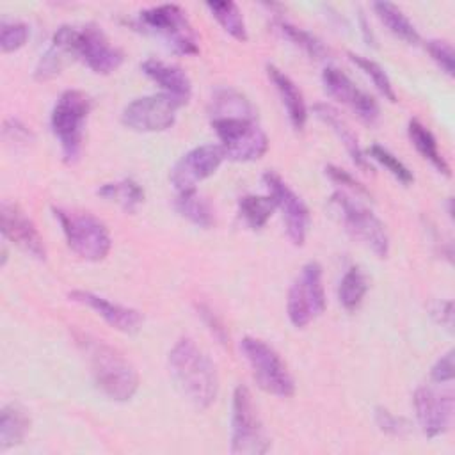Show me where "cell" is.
<instances>
[{"instance_id": "cell-1", "label": "cell", "mask_w": 455, "mask_h": 455, "mask_svg": "<svg viewBox=\"0 0 455 455\" xmlns=\"http://www.w3.org/2000/svg\"><path fill=\"white\" fill-rule=\"evenodd\" d=\"M169 373L181 396L196 409H208L219 395V373L208 354L190 338H180L167 357Z\"/></svg>"}, {"instance_id": "cell-2", "label": "cell", "mask_w": 455, "mask_h": 455, "mask_svg": "<svg viewBox=\"0 0 455 455\" xmlns=\"http://www.w3.org/2000/svg\"><path fill=\"white\" fill-rule=\"evenodd\" d=\"M75 341L84 352L96 387L114 402H128L139 389L135 366L114 347L91 334L75 331Z\"/></svg>"}, {"instance_id": "cell-3", "label": "cell", "mask_w": 455, "mask_h": 455, "mask_svg": "<svg viewBox=\"0 0 455 455\" xmlns=\"http://www.w3.org/2000/svg\"><path fill=\"white\" fill-rule=\"evenodd\" d=\"M91 108H92L91 96L78 89L64 91L53 105V110L50 116L52 133L55 135L60 146L62 160L69 165L80 160L85 123L91 114Z\"/></svg>"}, {"instance_id": "cell-4", "label": "cell", "mask_w": 455, "mask_h": 455, "mask_svg": "<svg viewBox=\"0 0 455 455\" xmlns=\"http://www.w3.org/2000/svg\"><path fill=\"white\" fill-rule=\"evenodd\" d=\"M133 27L162 39L178 55H197L199 41L185 11L176 4H162L142 9Z\"/></svg>"}, {"instance_id": "cell-5", "label": "cell", "mask_w": 455, "mask_h": 455, "mask_svg": "<svg viewBox=\"0 0 455 455\" xmlns=\"http://www.w3.org/2000/svg\"><path fill=\"white\" fill-rule=\"evenodd\" d=\"M55 219L60 224L68 247L85 261H101L112 247L107 226L89 212L53 206Z\"/></svg>"}, {"instance_id": "cell-6", "label": "cell", "mask_w": 455, "mask_h": 455, "mask_svg": "<svg viewBox=\"0 0 455 455\" xmlns=\"http://www.w3.org/2000/svg\"><path fill=\"white\" fill-rule=\"evenodd\" d=\"M226 158L235 162L259 160L268 149V137L256 117H213L210 119Z\"/></svg>"}, {"instance_id": "cell-7", "label": "cell", "mask_w": 455, "mask_h": 455, "mask_svg": "<svg viewBox=\"0 0 455 455\" xmlns=\"http://www.w3.org/2000/svg\"><path fill=\"white\" fill-rule=\"evenodd\" d=\"M270 450V439L265 432L252 395L247 386L238 384L231 402V453L263 455Z\"/></svg>"}, {"instance_id": "cell-8", "label": "cell", "mask_w": 455, "mask_h": 455, "mask_svg": "<svg viewBox=\"0 0 455 455\" xmlns=\"http://www.w3.org/2000/svg\"><path fill=\"white\" fill-rule=\"evenodd\" d=\"M240 352L251 366L256 384L279 398H290L295 393V382L281 355L263 339L245 336L240 341Z\"/></svg>"}, {"instance_id": "cell-9", "label": "cell", "mask_w": 455, "mask_h": 455, "mask_svg": "<svg viewBox=\"0 0 455 455\" xmlns=\"http://www.w3.org/2000/svg\"><path fill=\"white\" fill-rule=\"evenodd\" d=\"M331 204L352 238L370 249L377 258H386L389 254V235L384 222L371 210L341 190L331 196Z\"/></svg>"}, {"instance_id": "cell-10", "label": "cell", "mask_w": 455, "mask_h": 455, "mask_svg": "<svg viewBox=\"0 0 455 455\" xmlns=\"http://www.w3.org/2000/svg\"><path fill=\"white\" fill-rule=\"evenodd\" d=\"M322 275L320 263L307 261L293 279L286 299V313L293 327L304 329L325 311L327 297Z\"/></svg>"}, {"instance_id": "cell-11", "label": "cell", "mask_w": 455, "mask_h": 455, "mask_svg": "<svg viewBox=\"0 0 455 455\" xmlns=\"http://www.w3.org/2000/svg\"><path fill=\"white\" fill-rule=\"evenodd\" d=\"M180 107L183 103L165 92L140 96L123 108L121 123L133 132H164L174 124Z\"/></svg>"}, {"instance_id": "cell-12", "label": "cell", "mask_w": 455, "mask_h": 455, "mask_svg": "<svg viewBox=\"0 0 455 455\" xmlns=\"http://www.w3.org/2000/svg\"><path fill=\"white\" fill-rule=\"evenodd\" d=\"M263 183L268 188V196L274 199L275 208L283 215L284 229L293 245H304L307 229H309V210L306 203L295 194L290 185L274 171H267L263 174Z\"/></svg>"}, {"instance_id": "cell-13", "label": "cell", "mask_w": 455, "mask_h": 455, "mask_svg": "<svg viewBox=\"0 0 455 455\" xmlns=\"http://www.w3.org/2000/svg\"><path fill=\"white\" fill-rule=\"evenodd\" d=\"M75 57L98 75L114 73L124 60L123 50L110 43L101 27L87 23L76 32L75 39Z\"/></svg>"}, {"instance_id": "cell-14", "label": "cell", "mask_w": 455, "mask_h": 455, "mask_svg": "<svg viewBox=\"0 0 455 455\" xmlns=\"http://www.w3.org/2000/svg\"><path fill=\"white\" fill-rule=\"evenodd\" d=\"M226 155L219 144H203L187 151L171 169L169 181L178 190H192L196 185L210 178L224 162Z\"/></svg>"}, {"instance_id": "cell-15", "label": "cell", "mask_w": 455, "mask_h": 455, "mask_svg": "<svg viewBox=\"0 0 455 455\" xmlns=\"http://www.w3.org/2000/svg\"><path fill=\"white\" fill-rule=\"evenodd\" d=\"M322 84L329 96L347 105L364 124L373 126L380 117V108L375 98L359 89L341 69L327 66L322 73Z\"/></svg>"}, {"instance_id": "cell-16", "label": "cell", "mask_w": 455, "mask_h": 455, "mask_svg": "<svg viewBox=\"0 0 455 455\" xmlns=\"http://www.w3.org/2000/svg\"><path fill=\"white\" fill-rule=\"evenodd\" d=\"M414 411L418 425L427 437L443 435L451 427L453 395L451 391L421 386L414 391Z\"/></svg>"}, {"instance_id": "cell-17", "label": "cell", "mask_w": 455, "mask_h": 455, "mask_svg": "<svg viewBox=\"0 0 455 455\" xmlns=\"http://www.w3.org/2000/svg\"><path fill=\"white\" fill-rule=\"evenodd\" d=\"M0 229L4 238L12 242L23 252L36 259H46L44 240L30 217L14 203L2 201L0 204Z\"/></svg>"}, {"instance_id": "cell-18", "label": "cell", "mask_w": 455, "mask_h": 455, "mask_svg": "<svg viewBox=\"0 0 455 455\" xmlns=\"http://www.w3.org/2000/svg\"><path fill=\"white\" fill-rule=\"evenodd\" d=\"M69 300L92 309L110 327H114L119 332H124V334L137 332L142 327V322H144L140 311H137L133 307H128V306L116 304V302H112V300H108L101 295H96L92 291H87V290L69 291Z\"/></svg>"}, {"instance_id": "cell-19", "label": "cell", "mask_w": 455, "mask_h": 455, "mask_svg": "<svg viewBox=\"0 0 455 455\" xmlns=\"http://www.w3.org/2000/svg\"><path fill=\"white\" fill-rule=\"evenodd\" d=\"M76 27L62 25L52 37V44L46 52L39 57L34 68V78L37 82H48L55 78L69 57H75V39H76Z\"/></svg>"}, {"instance_id": "cell-20", "label": "cell", "mask_w": 455, "mask_h": 455, "mask_svg": "<svg viewBox=\"0 0 455 455\" xmlns=\"http://www.w3.org/2000/svg\"><path fill=\"white\" fill-rule=\"evenodd\" d=\"M140 69L149 80H153L162 89V92L176 98L183 105L190 100L192 82L180 66L149 57L140 64Z\"/></svg>"}, {"instance_id": "cell-21", "label": "cell", "mask_w": 455, "mask_h": 455, "mask_svg": "<svg viewBox=\"0 0 455 455\" xmlns=\"http://www.w3.org/2000/svg\"><path fill=\"white\" fill-rule=\"evenodd\" d=\"M313 112H315V116H316L323 124H327V126L336 133V137H338L339 142L343 144L345 151L348 153V156L352 158V162H354L355 167H359V169L364 171V172L373 171V169H371V164H370V158H368L366 153L363 151V148H361V144H359L355 133L352 132V128L348 126V123L341 117V114H339L338 108H334V107L329 105V103H315V105H313Z\"/></svg>"}, {"instance_id": "cell-22", "label": "cell", "mask_w": 455, "mask_h": 455, "mask_svg": "<svg viewBox=\"0 0 455 455\" xmlns=\"http://www.w3.org/2000/svg\"><path fill=\"white\" fill-rule=\"evenodd\" d=\"M267 75L281 98V103L286 110L290 124L297 132L304 130L306 121H307V107H306L304 96H302L300 89L297 87V84L274 64H267Z\"/></svg>"}, {"instance_id": "cell-23", "label": "cell", "mask_w": 455, "mask_h": 455, "mask_svg": "<svg viewBox=\"0 0 455 455\" xmlns=\"http://www.w3.org/2000/svg\"><path fill=\"white\" fill-rule=\"evenodd\" d=\"M210 119L213 117H235V116H245V117H256V108L251 103V100L236 91L235 87L224 85L217 87L210 100Z\"/></svg>"}, {"instance_id": "cell-24", "label": "cell", "mask_w": 455, "mask_h": 455, "mask_svg": "<svg viewBox=\"0 0 455 455\" xmlns=\"http://www.w3.org/2000/svg\"><path fill=\"white\" fill-rule=\"evenodd\" d=\"M30 430V418L18 403H7L0 411V450L5 451L23 443Z\"/></svg>"}, {"instance_id": "cell-25", "label": "cell", "mask_w": 455, "mask_h": 455, "mask_svg": "<svg viewBox=\"0 0 455 455\" xmlns=\"http://www.w3.org/2000/svg\"><path fill=\"white\" fill-rule=\"evenodd\" d=\"M407 135H409L412 146L416 148V151L425 160H428L434 169H437L444 176H450V165L444 160V156L439 153L435 137L423 123H419L418 119H411L407 124Z\"/></svg>"}, {"instance_id": "cell-26", "label": "cell", "mask_w": 455, "mask_h": 455, "mask_svg": "<svg viewBox=\"0 0 455 455\" xmlns=\"http://www.w3.org/2000/svg\"><path fill=\"white\" fill-rule=\"evenodd\" d=\"M377 18L384 23V27L396 36L398 39L409 43V44H418L419 43V32L416 30L414 23L405 16V12L396 7L391 2H375L373 4Z\"/></svg>"}, {"instance_id": "cell-27", "label": "cell", "mask_w": 455, "mask_h": 455, "mask_svg": "<svg viewBox=\"0 0 455 455\" xmlns=\"http://www.w3.org/2000/svg\"><path fill=\"white\" fill-rule=\"evenodd\" d=\"M174 206L181 217H185L187 220H190L199 228H212L215 222L212 204L196 188L178 192Z\"/></svg>"}, {"instance_id": "cell-28", "label": "cell", "mask_w": 455, "mask_h": 455, "mask_svg": "<svg viewBox=\"0 0 455 455\" xmlns=\"http://www.w3.org/2000/svg\"><path fill=\"white\" fill-rule=\"evenodd\" d=\"M206 9L217 20L224 32H228L233 39L245 43L249 39L247 25L240 7L231 0H212L206 2Z\"/></svg>"}, {"instance_id": "cell-29", "label": "cell", "mask_w": 455, "mask_h": 455, "mask_svg": "<svg viewBox=\"0 0 455 455\" xmlns=\"http://www.w3.org/2000/svg\"><path fill=\"white\" fill-rule=\"evenodd\" d=\"M98 196L103 197L105 201L119 204L128 213H133L139 208V204L144 201V190L137 181L130 178L103 183L98 188Z\"/></svg>"}, {"instance_id": "cell-30", "label": "cell", "mask_w": 455, "mask_h": 455, "mask_svg": "<svg viewBox=\"0 0 455 455\" xmlns=\"http://www.w3.org/2000/svg\"><path fill=\"white\" fill-rule=\"evenodd\" d=\"M368 291V277L361 267H350L338 286V300L347 311H354L361 306Z\"/></svg>"}, {"instance_id": "cell-31", "label": "cell", "mask_w": 455, "mask_h": 455, "mask_svg": "<svg viewBox=\"0 0 455 455\" xmlns=\"http://www.w3.org/2000/svg\"><path fill=\"white\" fill-rule=\"evenodd\" d=\"M275 210L274 199L270 196L247 194L238 199V213L251 229H261Z\"/></svg>"}, {"instance_id": "cell-32", "label": "cell", "mask_w": 455, "mask_h": 455, "mask_svg": "<svg viewBox=\"0 0 455 455\" xmlns=\"http://www.w3.org/2000/svg\"><path fill=\"white\" fill-rule=\"evenodd\" d=\"M275 28L279 30V34L283 37H286L290 43H293L297 48H300L304 53H307L311 59H327L329 57V50L325 48V44L315 37L311 32L300 28V27H295L288 21H275Z\"/></svg>"}, {"instance_id": "cell-33", "label": "cell", "mask_w": 455, "mask_h": 455, "mask_svg": "<svg viewBox=\"0 0 455 455\" xmlns=\"http://www.w3.org/2000/svg\"><path fill=\"white\" fill-rule=\"evenodd\" d=\"M350 60L366 75L371 78L375 89L386 98L389 100L391 103L396 101V92H395V87L387 76V73L384 71V68L380 64H377L375 60L368 59V57H363V55H357V53H348Z\"/></svg>"}, {"instance_id": "cell-34", "label": "cell", "mask_w": 455, "mask_h": 455, "mask_svg": "<svg viewBox=\"0 0 455 455\" xmlns=\"http://www.w3.org/2000/svg\"><path fill=\"white\" fill-rule=\"evenodd\" d=\"M368 155H370L375 162H379L386 171H389L402 185H411V183L414 181L412 171H411L398 156H395L389 149H386L384 146H379V144L370 146ZM370 156H368V158H370Z\"/></svg>"}, {"instance_id": "cell-35", "label": "cell", "mask_w": 455, "mask_h": 455, "mask_svg": "<svg viewBox=\"0 0 455 455\" xmlns=\"http://www.w3.org/2000/svg\"><path fill=\"white\" fill-rule=\"evenodd\" d=\"M30 36L28 25L23 21H7L0 23V48L4 53H11L25 46Z\"/></svg>"}, {"instance_id": "cell-36", "label": "cell", "mask_w": 455, "mask_h": 455, "mask_svg": "<svg viewBox=\"0 0 455 455\" xmlns=\"http://www.w3.org/2000/svg\"><path fill=\"white\" fill-rule=\"evenodd\" d=\"M430 59L437 64V68L448 75V76H453L455 73V55H453V48L448 41H443V39H430L427 41L425 44Z\"/></svg>"}, {"instance_id": "cell-37", "label": "cell", "mask_w": 455, "mask_h": 455, "mask_svg": "<svg viewBox=\"0 0 455 455\" xmlns=\"http://www.w3.org/2000/svg\"><path fill=\"white\" fill-rule=\"evenodd\" d=\"M375 423L382 432H386L389 435H396V437L405 435L411 428L407 419H403L400 416H395L386 407H375Z\"/></svg>"}, {"instance_id": "cell-38", "label": "cell", "mask_w": 455, "mask_h": 455, "mask_svg": "<svg viewBox=\"0 0 455 455\" xmlns=\"http://www.w3.org/2000/svg\"><path fill=\"white\" fill-rule=\"evenodd\" d=\"M197 313L201 316V320L204 322V325L208 327V331L212 332V336L220 343V345H228L229 341V334L222 323V320L217 316V313L206 306V304H199L197 306Z\"/></svg>"}, {"instance_id": "cell-39", "label": "cell", "mask_w": 455, "mask_h": 455, "mask_svg": "<svg viewBox=\"0 0 455 455\" xmlns=\"http://www.w3.org/2000/svg\"><path fill=\"white\" fill-rule=\"evenodd\" d=\"M4 139L7 142H14V144H28L30 140H34V133L30 132V128L27 124H23L18 119H7L4 123Z\"/></svg>"}, {"instance_id": "cell-40", "label": "cell", "mask_w": 455, "mask_h": 455, "mask_svg": "<svg viewBox=\"0 0 455 455\" xmlns=\"http://www.w3.org/2000/svg\"><path fill=\"white\" fill-rule=\"evenodd\" d=\"M430 379L437 384H446L453 380V350L443 354L430 370Z\"/></svg>"}, {"instance_id": "cell-41", "label": "cell", "mask_w": 455, "mask_h": 455, "mask_svg": "<svg viewBox=\"0 0 455 455\" xmlns=\"http://www.w3.org/2000/svg\"><path fill=\"white\" fill-rule=\"evenodd\" d=\"M325 174L338 185H345L347 188L354 190L355 194H361V196H368V190L364 188V185H361L352 174H348L347 171L336 167V165H327L325 167Z\"/></svg>"}, {"instance_id": "cell-42", "label": "cell", "mask_w": 455, "mask_h": 455, "mask_svg": "<svg viewBox=\"0 0 455 455\" xmlns=\"http://www.w3.org/2000/svg\"><path fill=\"white\" fill-rule=\"evenodd\" d=\"M430 311H432V316L441 325H446V329L451 331V327H453V304H451V300H437L432 306Z\"/></svg>"}, {"instance_id": "cell-43", "label": "cell", "mask_w": 455, "mask_h": 455, "mask_svg": "<svg viewBox=\"0 0 455 455\" xmlns=\"http://www.w3.org/2000/svg\"><path fill=\"white\" fill-rule=\"evenodd\" d=\"M359 25H361V34H363L364 41H366L368 44L375 46V37H373V34H371V30H370V25H368V21H366V18H364L363 12H359Z\"/></svg>"}]
</instances>
